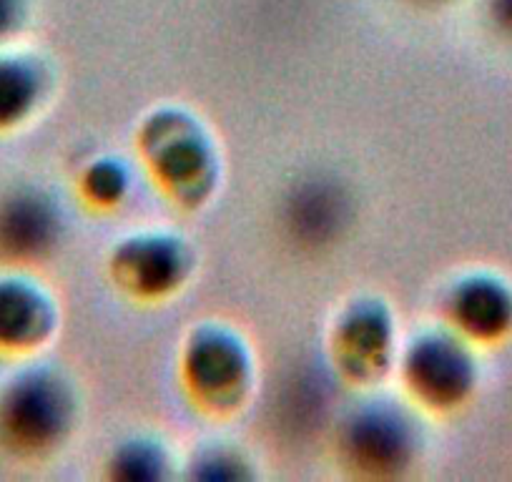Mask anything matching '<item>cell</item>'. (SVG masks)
I'll use <instances>...</instances> for the list:
<instances>
[{"mask_svg": "<svg viewBox=\"0 0 512 482\" xmlns=\"http://www.w3.org/2000/svg\"><path fill=\"white\" fill-rule=\"evenodd\" d=\"M136 151L154 186L179 209H201L219 186L216 141L186 108H154L136 131Z\"/></svg>", "mask_w": 512, "mask_h": 482, "instance_id": "6da1fadb", "label": "cell"}, {"mask_svg": "<svg viewBox=\"0 0 512 482\" xmlns=\"http://www.w3.org/2000/svg\"><path fill=\"white\" fill-rule=\"evenodd\" d=\"M179 385L201 415L234 417L249 405L256 387V357L249 339L226 322H201L179 349Z\"/></svg>", "mask_w": 512, "mask_h": 482, "instance_id": "7a4b0ae2", "label": "cell"}, {"mask_svg": "<svg viewBox=\"0 0 512 482\" xmlns=\"http://www.w3.org/2000/svg\"><path fill=\"white\" fill-rule=\"evenodd\" d=\"M395 377L402 397L422 415L455 412L475 392V344L445 322L425 324L400 344Z\"/></svg>", "mask_w": 512, "mask_h": 482, "instance_id": "3957f363", "label": "cell"}, {"mask_svg": "<svg viewBox=\"0 0 512 482\" xmlns=\"http://www.w3.org/2000/svg\"><path fill=\"white\" fill-rule=\"evenodd\" d=\"M420 452V420L407 400H367L337 427V455L352 475L400 477L420 460Z\"/></svg>", "mask_w": 512, "mask_h": 482, "instance_id": "277c9868", "label": "cell"}, {"mask_svg": "<svg viewBox=\"0 0 512 482\" xmlns=\"http://www.w3.org/2000/svg\"><path fill=\"white\" fill-rule=\"evenodd\" d=\"M400 329L392 307L379 297H354L329 329V357L347 385L374 387L395 375Z\"/></svg>", "mask_w": 512, "mask_h": 482, "instance_id": "5b68a950", "label": "cell"}, {"mask_svg": "<svg viewBox=\"0 0 512 482\" xmlns=\"http://www.w3.org/2000/svg\"><path fill=\"white\" fill-rule=\"evenodd\" d=\"M78 420V395L56 370H36L16 380L0 405V427L16 450L46 455L66 445Z\"/></svg>", "mask_w": 512, "mask_h": 482, "instance_id": "8992f818", "label": "cell"}, {"mask_svg": "<svg viewBox=\"0 0 512 482\" xmlns=\"http://www.w3.org/2000/svg\"><path fill=\"white\" fill-rule=\"evenodd\" d=\"M108 277L118 292L141 304H161L179 294L194 274L189 241L171 231H136L108 252Z\"/></svg>", "mask_w": 512, "mask_h": 482, "instance_id": "52a82bcc", "label": "cell"}, {"mask_svg": "<svg viewBox=\"0 0 512 482\" xmlns=\"http://www.w3.org/2000/svg\"><path fill=\"white\" fill-rule=\"evenodd\" d=\"M442 322L475 347L497 342L512 329V289L492 274H465L447 287Z\"/></svg>", "mask_w": 512, "mask_h": 482, "instance_id": "ba28073f", "label": "cell"}, {"mask_svg": "<svg viewBox=\"0 0 512 482\" xmlns=\"http://www.w3.org/2000/svg\"><path fill=\"white\" fill-rule=\"evenodd\" d=\"M58 327V307L33 279L0 282V347L38 349Z\"/></svg>", "mask_w": 512, "mask_h": 482, "instance_id": "9c48e42d", "label": "cell"}, {"mask_svg": "<svg viewBox=\"0 0 512 482\" xmlns=\"http://www.w3.org/2000/svg\"><path fill=\"white\" fill-rule=\"evenodd\" d=\"M61 239V216L51 199L23 191L0 209V247L16 259H41Z\"/></svg>", "mask_w": 512, "mask_h": 482, "instance_id": "30bf717a", "label": "cell"}, {"mask_svg": "<svg viewBox=\"0 0 512 482\" xmlns=\"http://www.w3.org/2000/svg\"><path fill=\"white\" fill-rule=\"evenodd\" d=\"M46 78L28 58H0V129L23 124L43 98Z\"/></svg>", "mask_w": 512, "mask_h": 482, "instance_id": "8fae6325", "label": "cell"}, {"mask_svg": "<svg viewBox=\"0 0 512 482\" xmlns=\"http://www.w3.org/2000/svg\"><path fill=\"white\" fill-rule=\"evenodd\" d=\"M174 475L171 455L159 437L136 435L111 450L106 460V477L123 482H154Z\"/></svg>", "mask_w": 512, "mask_h": 482, "instance_id": "7c38bea8", "label": "cell"}, {"mask_svg": "<svg viewBox=\"0 0 512 482\" xmlns=\"http://www.w3.org/2000/svg\"><path fill=\"white\" fill-rule=\"evenodd\" d=\"M78 194L93 211H113L131 194V171L121 159L98 156L83 166L78 176Z\"/></svg>", "mask_w": 512, "mask_h": 482, "instance_id": "4fadbf2b", "label": "cell"}, {"mask_svg": "<svg viewBox=\"0 0 512 482\" xmlns=\"http://www.w3.org/2000/svg\"><path fill=\"white\" fill-rule=\"evenodd\" d=\"M249 462L244 460L239 450L234 447L219 445H206L196 452L189 460V477H199V480H244L251 477Z\"/></svg>", "mask_w": 512, "mask_h": 482, "instance_id": "5bb4252c", "label": "cell"}, {"mask_svg": "<svg viewBox=\"0 0 512 482\" xmlns=\"http://www.w3.org/2000/svg\"><path fill=\"white\" fill-rule=\"evenodd\" d=\"M21 0H0V36H6L16 28L18 18H21Z\"/></svg>", "mask_w": 512, "mask_h": 482, "instance_id": "9a60e30c", "label": "cell"}, {"mask_svg": "<svg viewBox=\"0 0 512 482\" xmlns=\"http://www.w3.org/2000/svg\"><path fill=\"white\" fill-rule=\"evenodd\" d=\"M497 13H500V21L512 26V0H497Z\"/></svg>", "mask_w": 512, "mask_h": 482, "instance_id": "2e32d148", "label": "cell"}]
</instances>
